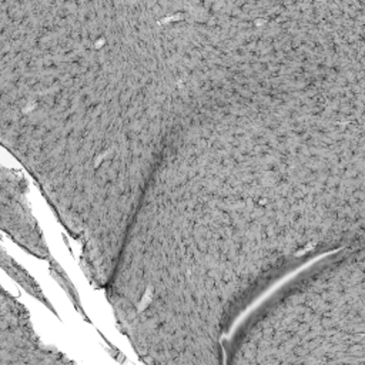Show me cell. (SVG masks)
Returning a JSON list of instances; mask_svg holds the SVG:
<instances>
[{
    "label": "cell",
    "mask_w": 365,
    "mask_h": 365,
    "mask_svg": "<svg viewBox=\"0 0 365 365\" xmlns=\"http://www.w3.org/2000/svg\"><path fill=\"white\" fill-rule=\"evenodd\" d=\"M3 268H4L21 287H24L26 291H29L33 297L38 298L43 304H46V305L53 311L51 304L43 297V292L40 291V288H38V285L36 284V281H34L24 269H21V267H19L6 252H3Z\"/></svg>",
    "instance_id": "obj_1"
}]
</instances>
